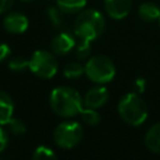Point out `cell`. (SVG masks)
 I'll return each mask as SVG.
<instances>
[{"mask_svg": "<svg viewBox=\"0 0 160 160\" xmlns=\"http://www.w3.org/2000/svg\"><path fill=\"white\" fill-rule=\"evenodd\" d=\"M51 110L61 118H72L80 114L82 106L81 95L72 88L58 86L52 89L49 98Z\"/></svg>", "mask_w": 160, "mask_h": 160, "instance_id": "cell-1", "label": "cell"}, {"mask_svg": "<svg viewBox=\"0 0 160 160\" xmlns=\"http://www.w3.org/2000/svg\"><path fill=\"white\" fill-rule=\"evenodd\" d=\"M105 29V19L102 14L94 9L81 10L74 22V32L82 40H96Z\"/></svg>", "mask_w": 160, "mask_h": 160, "instance_id": "cell-2", "label": "cell"}, {"mask_svg": "<svg viewBox=\"0 0 160 160\" xmlns=\"http://www.w3.org/2000/svg\"><path fill=\"white\" fill-rule=\"evenodd\" d=\"M118 112L126 124L139 126L148 118V105L139 92H128L120 99Z\"/></svg>", "mask_w": 160, "mask_h": 160, "instance_id": "cell-3", "label": "cell"}, {"mask_svg": "<svg viewBox=\"0 0 160 160\" xmlns=\"http://www.w3.org/2000/svg\"><path fill=\"white\" fill-rule=\"evenodd\" d=\"M116 74V69L114 62L104 55H95L88 59L85 64V75L89 80L96 84H106L110 82Z\"/></svg>", "mask_w": 160, "mask_h": 160, "instance_id": "cell-4", "label": "cell"}, {"mask_svg": "<svg viewBox=\"0 0 160 160\" xmlns=\"http://www.w3.org/2000/svg\"><path fill=\"white\" fill-rule=\"evenodd\" d=\"M84 130L80 122L68 120L60 122L54 130V141L61 149H72L82 139Z\"/></svg>", "mask_w": 160, "mask_h": 160, "instance_id": "cell-5", "label": "cell"}, {"mask_svg": "<svg viewBox=\"0 0 160 160\" xmlns=\"http://www.w3.org/2000/svg\"><path fill=\"white\" fill-rule=\"evenodd\" d=\"M58 68L59 65L54 52L38 50L29 59L30 71L42 79H51L58 72Z\"/></svg>", "mask_w": 160, "mask_h": 160, "instance_id": "cell-6", "label": "cell"}, {"mask_svg": "<svg viewBox=\"0 0 160 160\" xmlns=\"http://www.w3.org/2000/svg\"><path fill=\"white\" fill-rule=\"evenodd\" d=\"M2 25L8 32L18 35V34H22L28 30L29 20L24 14L18 12V11H12V12H9L5 15Z\"/></svg>", "mask_w": 160, "mask_h": 160, "instance_id": "cell-7", "label": "cell"}, {"mask_svg": "<svg viewBox=\"0 0 160 160\" xmlns=\"http://www.w3.org/2000/svg\"><path fill=\"white\" fill-rule=\"evenodd\" d=\"M75 45H76L75 38L70 32L62 31V32H59L51 40L50 48H51L52 52L56 55H66L75 48Z\"/></svg>", "mask_w": 160, "mask_h": 160, "instance_id": "cell-8", "label": "cell"}, {"mask_svg": "<svg viewBox=\"0 0 160 160\" xmlns=\"http://www.w3.org/2000/svg\"><path fill=\"white\" fill-rule=\"evenodd\" d=\"M104 6L110 18L120 20L130 12L132 0H104Z\"/></svg>", "mask_w": 160, "mask_h": 160, "instance_id": "cell-9", "label": "cell"}, {"mask_svg": "<svg viewBox=\"0 0 160 160\" xmlns=\"http://www.w3.org/2000/svg\"><path fill=\"white\" fill-rule=\"evenodd\" d=\"M108 99H109L108 89L104 86H95V88H91L85 94L82 101L86 108L99 109L108 101Z\"/></svg>", "mask_w": 160, "mask_h": 160, "instance_id": "cell-10", "label": "cell"}, {"mask_svg": "<svg viewBox=\"0 0 160 160\" xmlns=\"http://www.w3.org/2000/svg\"><path fill=\"white\" fill-rule=\"evenodd\" d=\"M145 146L155 154H160V122L154 124L149 128L145 134Z\"/></svg>", "mask_w": 160, "mask_h": 160, "instance_id": "cell-11", "label": "cell"}, {"mask_svg": "<svg viewBox=\"0 0 160 160\" xmlns=\"http://www.w3.org/2000/svg\"><path fill=\"white\" fill-rule=\"evenodd\" d=\"M14 114V101L11 96L0 90V125H5Z\"/></svg>", "mask_w": 160, "mask_h": 160, "instance_id": "cell-12", "label": "cell"}, {"mask_svg": "<svg viewBox=\"0 0 160 160\" xmlns=\"http://www.w3.org/2000/svg\"><path fill=\"white\" fill-rule=\"evenodd\" d=\"M138 12L140 19L146 22H152L160 18V8L154 2H142L139 6Z\"/></svg>", "mask_w": 160, "mask_h": 160, "instance_id": "cell-13", "label": "cell"}, {"mask_svg": "<svg viewBox=\"0 0 160 160\" xmlns=\"http://www.w3.org/2000/svg\"><path fill=\"white\" fill-rule=\"evenodd\" d=\"M55 1H56V6L65 14L80 12L86 5V0H55Z\"/></svg>", "mask_w": 160, "mask_h": 160, "instance_id": "cell-14", "label": "cell"}, {"mask_svg": "<svg viewBox=\"0 0 160 160\" xmlns=\"http://www.w3.org/2000/svg\"><path fill=\"white\" fill-rule=\"evenodd\" d=\"M62 74L68 79H78L82 74H85V66H82L79 61H71L64 66Z\"/></svg>", "mask_w": 160, "mask_h": 160, "instance_id": "cell-15", "label": "cell"}, {"mask_svg": "<svg viewBox=\"0 0 160 160\" xmlns=\"http://www.w3.org/2000/svg\"><path fill=\"white\" fill-rule=\"evenodd\" d=\"M79 115L81 116V120L90 126H95L100 122V114L96 111V109H91V108L85 106L81 109Z\"/></svg>", "mask_w": 160, "mask_h": 160, "instance_id": "cell-16", "label": "cell"}, {"mask_svg": "<svg viewBox=\"0 0 160 160\" xmlns=\"http://www.w3.org/2000/svg\"><path fill=\"white\" fill-rule=\"evenodd\" d=\"M91 41L80 39L79 44L75 46V56L78 60H88L91 52Z\"/></svg>", "mask_w": 160, "mask_h": 160, "instance_id": "cell-17", "label": "cell"}, {"mask_svg": "<svg viewBox=\"0 0 160 160\" xmlns=\"http://www.w3.org/2000/svg\"><path fill=\"white\" fill-rule=\"evenodd\" d=\"M5 126H6V129H8V131L9 132H11L12 135H22V134H25V131H26V126H25V124L20 120V119H16V118H11L6 124H5Z\"/></svg>", "mask_w": 160, "mask_h": 160, "instance_id": "cell-18", "label": "cell"}, {"mask_svg": "<svg viewBox=\"0 0 160 160\" xmlns=\"http://www.w3.org/2000/svg\"><path fill=\"white\" fill-rule=\"evenodd\" d=\"M32 158L36 160H49V159H56V154L52 151V149L45 146V145H40L34 150Z\"/></svg>", "mask_w": 160, "mask_h": 160, "instance_id": "cell-19", "label": "cell"}, {"mask_svg": "<svg viewBox=\"0 0 160 160\" xmlns=\"http://www.w3.org/2000/svg\"><path fill=\"white\" fill-rule=\"evenodd\" d=\"M64 14L65 12H62L58 6H50L48 9V15H49L52 25H55V26L62 25V22H64V20H62L64 19Z\"/></svg>", "mask_w": 160, "mask_h": 160, "instance_id": "cell-20", "label": "cell"}, {"mask_svg": "<svg viewBox=\"0 0 160 160\" xmlns=\"http://www.w3.org/2000/svg\"><path fill=\"white\" fill-rule=\"evenodd\" d=\"M9 68L12 71H22L29 68V59H25L24 56H15L9 61Z\"/></svg>", "mask_w": 160, "mask_h": 160, "instance_id": "cell-21", "label": "cell"}, {"mask_svg": "<svg viewBox=\"0 0 160 160\" xmlns=\"http://www.w3.org/2000/svg\"><path fill=\"white\" fill-rule=\"evenodd\" d=\"M8 132L9 131L5 130L2 128V125H0V152H2L9 144V134Z\"/></svg>", "mask_w": 160, "mask_h": 160, "instance_id": "cell-22", "label": "cell"}, {"mask_svg": "<svg viewBox=\"0 0 160 160\" xmlns=\"http://www.w3.org/2000/svg\"><path fill=\"white\" fill-rule=\"evenodd\" d=\"M11 50H10V46L8 44H0V62L5 59L9 58Z\"/></svg>", "mask_w": 160, "mask_h": 160, "instance_id": "cell-23", "label": "cell"}, {"mask_svg": "<svg viewBox=\"0 0 160 160\" xmlns=\"http://www.w3.org/2000/svg\"><path fill=\"white\" fill-rule=\"evenodd\" d=\"M134 86H135V89L138 90V92H142V91L145 90V88H146V81H145V79H142V78L136 79V80L134 81Z\"/></svg>", "mask_w": 160, "mask_h": 160, "instance_id": "cell-24", "label": "cell"}, {"mask_svg": "<svg viewBox=\"0 0 160 160\" xmlns=\"http://www.w3.org/2000/svg\"><path fill=\"white\" fill-rule=\"evenodd\" d=\"M14 4V0H0V14L8 11Z\"/></svg>", "mask_w": 160, "mask_h": 160, "instance_id": "cell-25", "label": "cell"}, {"mask_svg": "<svg viewBox=\"0 0 160 160\" xmlns=\"http://www.w3.org/2000/svg\"><path fill=\"white\" fill-rule=\"evenodd\" d=\"M159 25H160V18H159Z\"/></svg>", "mask_w": 160, "mask_h": 160, "instance_id": "cell-26", "label": "cell"}, {"mask_svg": "<svg viewBox=\"0 0 160 160\" xmlns=\"http://www.w3.org/2000/svg\"><path fill=\"white\" fill-rule=\"evenodd\" d=\"M22 1H30V0H22Z\"/></svg>", "mask_w": 160, "mask_h": 160, "instance_id": "cell-27", "label": "cell"}]
</instances>
